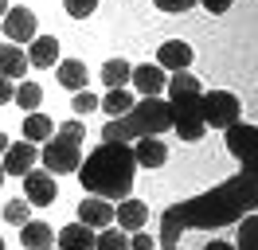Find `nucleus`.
Returning a JSON list of instances; mask_svg holds the SVG:
<instances>
[{"mask_svg": "<svg viewBox=\"0 0 258 250\" xmlns=\"http://www.w3.org/2000/svg\"><path fill=\"white\" fill-rule=\"evenodd\" d=\"M258 188H254V168H242L239 176L223 180L204 196H192L184 203H172L161 215V246H176L184 231H215L227 223H239L246 211H254Z\"/></svg>", "mask_w": 258, "mask_h": 250, "instance_id": "f257e3e1", "label": "nucleus"}, {"mask_svg": "<svg viewBox=\"0 0 258 250\" xmlns=\"http://www.w3.org/2000/svg\"><path fill=\"white\" fill-rule=\"evenodd\" d=\"M133 176H137V160H133V145L125 141H102L79 164L82 188L102 200H125L133 192Z\"/></svg>", "mask_w": 258, "mask_h": 250, "instance_id": "f03ea898", "label": "nucleus"}, {"mask_svg": "<svg viewBox=\"0 0 258 250\" xmlns=\"http://www.w3.org/2000/svg\"><path fill=\"white\" fill-rule=\"evenodd\" d=\"M164 90H168V113H172V129L180 133V141H200L208 133V125H204V86L196 82V75L172 71Z\"/></svg>", "mask_w": 258, "mask_h": 250, "instance_id": "7ed1b4c3", "label": "nucleus"}, {"mask_svg": "<svg viewBox=\"0 0 258 250\" xmlns=\"http://www.w3.org/2000/svg\"><path fill=\"white\" fill-rule=\"evenodd\" d=\"M172 129V113H168V102L157 98H145V102H133V109H125L121 117H110L106 129H102V141H137V137H161Z\"/></svg>", "mask_w": 258, "mask_h": 250, "instance_id": "20e7f679", "label": "nucleus"}, {"mask_svg": "<svg viewBox=\"0 0 258 250\" xmlns=\"http://www.w3.org/2000/svg\"><path fill=\"white\" fill-rule=\"evenodd\" d=\"M82 137H86V125L82 121H63L59 125V133H51L43 141V168L51 176H67V172H79L82 164Z\"/></svg>", "mask_w": 258, "mask_h": 250, "instance_id": "39448f33", "label": "nucleus"}, {"mask_svg": "<svg viewBox=\"0 0 258 250\" xmlns=\"http://www.w3.org/2000/svg\"><path fill=\"white\" fill-rule=\"evenodd\" d=\"M242 113V102L231 90H208L204 94V125L208 129H227Z\"/></svg>", "mask_w": 258, "mask_h": 250, "instance_id": "423d86ee", "label": "nucleus"}, {"mask_svg": "<svg viewBox=\"0 0 258 250\" xmlns=\"http://www.w3.org/2000/svg\"><path fill=\"white\" fill-rule=\"evenodd\" d=\"M254 137H258L254 121H235V125H227V149H231V156L239 160L242 168H254Z\"/></svg>", "mask_w": 258, "mask_h": 250, "instance_id": "0eeeda50", "label": "nucleus"}, {"mask_svg": "<svg viewBox=\"0 0 258 250\" xmlns=\"http://www.w3.org/2000/svg\"><path fill=\"white\" fill-rule=\"evenodd\" d=\"M20 180H24V200L32 207H51L55 203V176L47 168H28Z\"/></svg>", "mask_w": 258, "mask_h": 250, "instance_id": "6e6552de", "label": "nucleus"}, {"mask_svg": "<svg viewBox=\"0 0 258 250\" xmlns=\"http://www.w3.org/2000/svg\"><path fill=\"white\" fill-rule=\"evenodd\" d=\"M0 24H4L8 43H32V39H35V28H39V24H35V12H32V8H24V4H20V8L8 4V12H4Z\"/></svg>", "mask_w": 258, "mask_h": 250, "instance_id": "1a4fd4ad", "label": "nucleus"}, {"mask_svg": "<svg viewBox=\"0 0 258 250\" xmlns=\"http://www.w3.org/2000/svg\"><path fill=\"white\" fill-rule=\"evenodd\" d=\"M35 160H39V149H35L32 141H16V145L8 141L0 168H4V176H24L28 168H35Z\"/></svg>", "mask_w": 258, "mask_h": 250, "instance_id": "9d476101", "label": "nucleus"}, {"mask_svg": "<svg viewBox=\"0 0 258 250\" xmlns=\"http://www.w3.org/2000/svg\"><path fill=\"white\" fill-rule=\"evenodd\" d=\"M79 223H86L90 231L110 227V223H113V203L102 200V196H86V200L79 203Z\"/></svg>", "mask_w": 258, "mask_h": 250, "instance_id": "9b49d317", "label": "nucleus"}, {"mask_svg": "<svg viewBox=\"0 0 258 250\" xmlns=\"http://www.w3.org/2000/svg\"><path fill=\"white\" fill-rule=\"evenodd\" d=\"M129 82L137 86V90L145 94V98H157V94L164 90V82H168V75H164L157 62H141V67H133L129 71Z\"/></svg>", "mask_w": 258, "mask_h": 250, "instance_id": "f8f14e48", "label": "nucleus"}, {"mask_svg": "<svg viewBox=\"0 0 258 250\" xmlns=\"http://www.w3.org/2000/svg\"><path fill=\"white\" fill-rule=\"evenodd\" d=\"M113 223H117L125 234H129V231H141V227L149 223V207H145L141 200H129V196H125V200L113 207Z\"/></svg>", "mask_w": 258, "mask_h": 250, "instance_id": "ddd939ff", "label": "nucleus"}, {"mask_svg": "<svg viewBox=\"0 0 258 250\" xmlns=\"http://www.w3.org/2000/svg\"><path fill=\"white\" fill-rule=\"evenodd\" d=\"M133 160H137V168H161L168 160V149H164L161 137H137L133 141Z\"/></svg>", "mask_w": 258, "mask_h": 250, "instance_id": "4468645a", "label": "nucleus"}, {"mask_svg": "<svg viewBox=\"0 0 258 250\" xmlns=\"http://www.w3.org/2000/svg\"><path fill=\"white\" fill-rule=\"evenodd\" d=\"M157 67H161V71H188V67H192V47L184 43V39H168V43H161V51H157Z\"/></svg>", "mask_w": 258, "mask_h": 250, "instance_id": "2eb2a0df", "label": "nucleus"}, {"mask_svg": "<svg viewBox=\"0 0 258 250\" xmlns=\"http://www.w3.org/2000/svg\"><path fill=\"white\" fill-rule=\"evenodd\" d=\"M28 62L39 67V71L55 67V62H59V39H55V35H35L32 47H28Z\"/></svg>", "mask_w": 258, "mask_h": 250, "instance_id": "dca6fc26", "label": "nucleus"}, {"mask_svg": "<svg viewBox=\"0 0 258 250\" xmlns=\"http://www.w3.org/2000/svg\"><path fill=\"white\" fill-rule=\"evenodd\" d=\"M55 67H59L55 75H59V86H63V90H86L90 71H86V62H82V59H59Z\"/></svg>", "mask_w": 258, "mask_h": 250, "instance_id": "f3484780", "label": "nucleus"}, {"mask_svg": "<svg viewBox=\"0 0 258 250\" xmlns=\"http://www.w3.org/2000/svg\"><path fill=\"white\" fill-rule=\"evenodd\" d=\"M51 242H55V231H51L47 223L28 219V223L20 227V246H24V250H47Z\"/></svg>", "mask_w": 258, "mask_h": 250, "instance_id": "a211bd4d", "label": "nucleus"}, {"mask_svg": "<svg viewBox=\"0 0 258 250\" xmlns=\"http://www.w3.org/2000/svg\"><path fill=\"white\" fill-rule=\"evenodd\" d=\"M0 75L4 78L28 75V51H20V43H0Z\"/></svg>", "mask_w": 258, "mask_h": 250, "instance_id": "6ab92c4d", "label": "nucleus"}, {"mask_svg": "<svg viewBox=\"0 0 258 250\" xmlns=\"http://www.w3.org/2000/svg\"><path fill=\"white\" fill-rule=\"evenodd\" d=\"M59 250H94V231L86 223H71L59 231Z\"/></svg>", "mask_w": 258, "mask_h": 250, "instance_id": "aec40b11", "label": "nucleus"}, {"mask_svg": "<svg viewBox=\"0 0 258 250\" xmlns=\"http://www.w3.org/2000/svg\"><path fill=\"white\" fill-rule=\"evenodd\" d=\"M55 133V121H51L47 113H39V109H32L28 117H24V141H32V145H43V141Z\"/></svg>", "mask_w": 258, "mask_h": 250, "instance_id": "412c9836", "label": "nucleus"}, {"mask_svg": "<svg viewBox=\"0 0 258 250\" xmlns=\"http://www.w3.org/2000/svg\"><path fill=\"white\" fill-rule=\"evenodd\" d=\"M94 250H129V234L110 223V227L94 231Z\"/></svg>", "mask_w": 258, "mask_h": 250, "instance_id": "4be33fe9", "label": "nucleus"}, {"mask_svg": "<svg viewBox=\"0 0 258 250\" xmlns=\"http://www.w3.org/2000/svg\"><path fill=\"white\" fill-rule=\"evenodd\" d=\"M12 102H16L24 113H32V109H39V102H43V86H39V82H20L16 94H12Z\"/></svg>", "mask_w": 258, "mask_h": 250, "instance_id": "5701e85b", "label": "nucleus"}, {"mask_svg": "<svg viewBox=\"0 0 258 250\" xmlns=\"http://www.w3.org/2000/svg\"><path fill=\"white\" fill-rule=\"evenodd\" d=\"M98 106L106 109L110 117H121L125 109H133V94H129L125 86H117V90H110L106 98H98Z\"/></svg>", "mask_w": 258, "mask_h": 250, "instance_id": "b1692460", "label": "nucleus"}, {"mask_svg": "<svg viewBox=\"0 0 258 250\" xmlns=\"http://www.w3.org/2000/svg\"><path fill=\"white\" fill-rule=\"evenodd\" d=\"M129 71H133V67H129L125 59H106L102 62V82H106L110 90H117V86L129 82Z\"/></svg>", "mask_w": 258, "mask_h": 250, "instance_id": "393cba45", "label": "nucleus"}, {"mask_svg": "<svg viewBox=\"0 0 258 250\" xmlns=\"http://www.w3.org/2000/svg\"><path fill=\"white\" fill-rule=\"evenodd\" d=\"M235 250H258V219H254V211H246V219L239 223V246Z\"/></svg>", "mask_w": 258, "mask_h": 250, "instance_id": "a878e982", "label": "nucleus"}, {"mask_svg": "<svg viewBox=\"0 0 258 250\" xmlns=\"http://www.w3.org/2000/svg\"><path fill=\"white\" fill-rule=\"evenodd\" d=\"M28 215H32V203L24 200V196H20V200H8V203H4V219H8L12 227H24V223H28Z\"/></svg>", "mask_w": 258, "mask_h": 250, "instance_id": "bb28decb", "label": "nucleus"}, {"mask_svg": "<svg viewBox=\"0 0 258 250\" xmlns=\"http://www.w3.org/2000/svg\"><path fill=\"white\" fill-rule=\"evenodd\" d=\"M67 16H75V20H86V16L98 8V0H63Z\"/></svg>", "mask_w": 258, "mask_h": 250, "instance_id": "cd10ccee", "label": "nucleus"}, {"mask_svg": "<svg viewBox=\"0 0 258 250\" xmlns=\"http://www.w3.org/2000/svg\"><path fill=\"white\" fill-rule=\"evenodd\" d=\"M71 106H75V113L82 117V113H94L98 109V98L90 90H75V102H71Z\"/></svg>", "mask_w": 258, "mask_h": 250, "instance_id": "c85d7f7f", "label": "nucleus"}, {"mask_svg": "<svg viewBox=\"0 0 258 250\" xmlns=\"http://www.w3.org/2000/svg\"><path fill=\"white\" fill-rule=\"evenodd\" d=\"M161 12H188V8H196V0H153Z\"/></svg>", "mask_w": 258, "mask_h": 250, "instance_id": "c756f323", "label": "nucleus"}, {"mask_svg": "<svg viewBox=\"0 0 258 250\" xmlns=\"http://www.w3.org/2000/svg\"><path fill=\"white\" fill-rule=\"evenodd\" d=\"M129 250H153V234L133 231V238H129Z\"/></svg>", "mask_w": 258, "mask_h": 250, "instance_id": "7c9ffc66", "label": "nucleus"}, {"mask_svg": "<svg viewBox=\"0 0 258 250\" xmlns=\"http://www.w3.org/2000/svg\"><path fill=\"white\" fill-rule=\"evenodd\" d=\"M196 4H204V8H208L211 16H223L227 8H231V0H196Z\"/></svg>", "mask_w": 258, "mask_h": 250, "instance_id": "2f4dec72", "label": "nucleus"}, {"mask_svg": "<svg viewBox=\"0 0 258 250\" xmlns=\"http://www.w3.org/2000/svg\"><path fill=\"white\" fill-rule=\"evenodd\" d=\"M12 94H16L12 78H4V75H0V106H4V102H12Z\"/></svg>", "mask_w": 258, "mask_h": 250, "instance_id": "473e14b6", "label": "nucleus"}, {"mask_svg": "<svg viewBox=\"0 0 258 250\" xmlns=\"http://www.w3.org/2000/svg\"><path fill=\"white\" fill-rule=\"evenodd\" d=\"M204 250H235V246H231V242H223V238H211Z\"/></svg>", "mask_w": 258, "mask_h": 250, "instance_id": "72a5a7b5", "label": "nucleus"}, {"mask_svg": "<svg viewBox=\"0 0 258 250\" xmlns=\"http://www.w3.org/2000/svg\"><path fill=\"white\" fill-rule=\"evenodd\" d=\"M4 12H8V0H0V20H4Z\"/></svg>", "mask_w": 258, "mask_h": 250, "instance_id": "f704fd0d", "label": "nucleus"}, {"mask_svg": "<svg viewBox=\"0 0 258 250\" xmlns=\"http://www.w3.org/2000/svg\"><path fill=\"white\" fill-rule=\"evenodd\" d=\"M4 149H8V137H4V133H0V153H4Z\"/></svg>", "mask_w": 258, "mask_h": 250, "instance_id": "c9c22d12", "label": "nucleus"}, {"mask_svg": "<svg viewBox=\"0 0 258 250\" xmlns=\"http://www.w3.org/2000/svg\"><path fill=\"white\" fill-rule=\"evenodd\" d=\"M0 188H4V168H0Z\"/></svg>", "mask_w": 258, "mask_h": 250, "instance_id": "e433bc0d", "label": "nucleus"}, {"mask_svg": "<svg viewBox=\"0 0 258 250\" xmlns=\"http://www.w3.org/2000/svg\"><path fill=\"white\" fill-rule=\"evenodd\" d=\"M0 250H4V238H0Z\"/></svg>", "mask_w": 258, "mask_h": 250, "instance_id": "4c0bfd02", "label": "nucleus"}, {"mask_svg": "<svg viewBox=\"0 0 258 250\" xmlns=\"http://www.w3.org/2000/svg\"><path fill=\"white\" fill-rule=\"evenodd\" d=\"M168 250H180V246H168Z\"/></svg>", "mask_w": 258, "mask_h": 250, "instance_id": "58836bf2", "label": "nucleus"}, {"mask_svg": "<svg viewBox=\"0 0 258 250\" xmlns=\"http://www.w3.org/2000/svg\"><path fill=\"white\" fill-rule=\"evenodd\" d=\"M47 250H51V246H47Z\"/></svg>", "mask_w": 258, "mask_h": 250, "instance_id": "ea45409f", "label": "nucleus"}]
</instances>
